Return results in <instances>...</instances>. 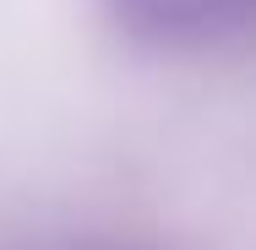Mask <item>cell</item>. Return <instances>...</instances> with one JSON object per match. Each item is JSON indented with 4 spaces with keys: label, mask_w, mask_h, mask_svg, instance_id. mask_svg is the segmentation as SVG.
Here are the masks:
<instances>
[{
    "label": "cell",
    "mask_w": 256,
    "mask_h": 250,
    "mask_svg": "<svg viewBox=\"0 0 256 250\" xmlns=\"http://www.w3.org/2000/svg\"><path fill=\"white\" fill-rule=\"evenodd\" d=\"M114 16L148 44H212L246 27L251 0H109Z\"/></svg>",
    "instance_id": "cell-1"
}]
</instances>
